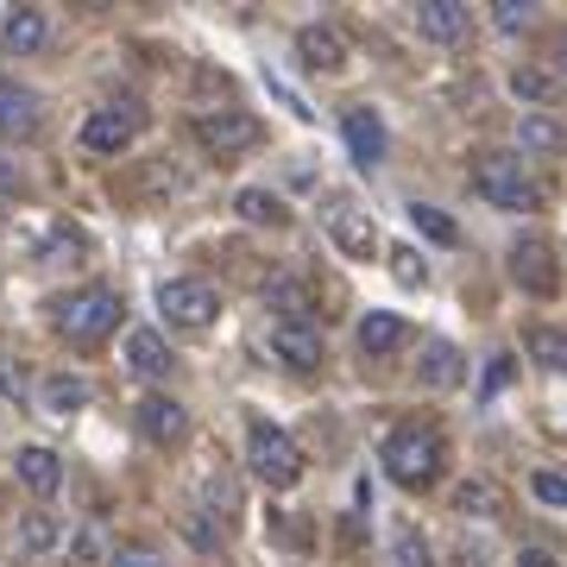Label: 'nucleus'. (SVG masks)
I'll use <instances>...</instances> for the list:
<instances>
[{
  "label": "nucleus",
  "mask_w": 567,
  "mask_h": 567,
  "mask_svg": "<svg viewBox=\"0 0 567 567\" xmlns=\"http://www.w3.org/2000/svg\"><path fill=\"white\" fill-rule=\"evenodd\" d=\"M473 189H480L492 208H511V215L543 208V183L529 177L524 158H511V152H480V158H473Z\"/></svg>",
  "instance_id": "nucleus-1"
},
{
  "label": "nucleus",
  "mask_w": 567,
  "mask_h": 567,
  "mask_svg": "<svg viewBox=\"0 0 567 567\" xmlns=\"http://www.w3.org/2000/svg\"><path fill=\"white\" fill-rule=\"evenodd\" d=\"M442 461H447V447H442V435H435V429H423V423L391 429V442H385V473L398 480V486L423 492L429 480L442 473Z\"/></svg>",
  "instance_id": "nucleus-2"
},
{
  "label": "nucleus",
  "mask_w": 567,
  "mask_h": 567,
  "mask_svg": "<svg viewBox=\"0 0 567 567\" xmlns=\"http://www.w3.org/2000/svg\"><path fill=\"white\" fill-rule=\"evenodd\" d=\"M121 290H107V284H89L76 297H63L58 303V334H70L76 347H95L107 341L114 328H121Z\"/></svg>",
  "instance_id": "nucleus-3"
},
{
  "label": "nucleus",
  "mask_w": 567,
  "mask_h": 567,
  "mask_svg": "<svg viewBox=\"0 0 567 567\" xmlns=\"http://www.w3.org/2000/svg\"><path fill=\"white\" fill-rule=\"evenodd\" d=\"M246 466H252V480H265V486H297L303 480V447L290 442L284 429L271 423H252L246 429Z\"/></svg>",
  "instance_id": "nucleus-4"
},
{
  "label": "nucleus",
  "mask_w": 567,
  "mask_h": 567,
  "mask_svg": "<svg viewBox=\"0 0 567 567\" xmlns=\"http://www.w3.org/2000/svg\"><path fill=\"white\" fill-rule=\"evenodd\" d=\"M158 309H164L171 328H208L215 316H221V297H215L203 278H171L158 290Z\"/></svg>",
  "instance_id": "nucleus-5"
},
{
  "label": "nucleus",
  "mask_w": 567,
  "mask_h": 567,
  "mask_svg": "<svg viewBox=\"0 0 567 567\" xmlns=\"http://www.w3.org/2000/svg\"><path fill=\"white\" fill-rule=\"evenodd\" d=\"M196 140H203V152H215V158H234V152H252V145H259V121L240 114V107L196 114Z\"/></svg>",
  "instance_id": "nucleus-6"
},
{
  "label": "nucleus",
  "mask_w": 567,
  "mask_h": 567,
  "mask_svg": "<svg viewBox=\"0 0 567 567\" xmlns=\"http://www.w3.org/2000/svg\"><path fill=\"white\" fill-rule=\"evenodd\" d=\"M133 133H140V107L126 102V114L121 107H95L89 121H82V145L95 152V158H121L126 145H133Z\"/></svg>",
  "instance_id": "nucleus-7"
},
{
  "label": "nucleus",
  "mask_w": 567,
  "mask_h": 567,
  "mask_svg": "<svg viewBox=\"0 0 567 567\" xmlns=\"http://www.w3.org/2000/svg\"><path fill=\"white\" fill-rule=\"evenodd\" d=\"M133 423H140V435L152 447H177L183 435H189V416H183L177 398H164V391H152V398H140V410H133Z\"/></svg>",
  "instance_id": "nucleus-8"
},
{
  "label": "nucleus",
  "mask_w": 567,
  "mask_h": 567,
  "mask_svg": "<svg viewBox=\"0 0 567 567\" xmlns=\"http://www.w3.org/2000/svg\"><path fill=\"white\" fill-rule=\"evenodd\" d=\"M511 278L524 284L529 297H555V290H561V259H555L543 240H524L511 252Z\"/></svg>",
  "instance_id": "nucleus-9"
},
{
  "label": "nucleus",
  "mask_w": 567,
  "mask_h": 567,
  "mask_svg": "<svg viewBox=\"0 0 567 567\" xmlns=\"http://www.w3.org/2000/svg\"><path fill=\"white\" fill-rule=\"evenodd\" d=\"M271 353H278L290 372H316V365H322V334L309 322H278L271 328Z\"/></svg>",
  "instance_id": "nucleus-10"
},
{
  "label": "nucleus",
  "mask_w": 567,
  "mask_h": 567,
  "mask_svg": "<svg viewBox=\"0 0 567 567\" xmlns=\"http://www.w3.org/2000/svg\"><path fill=\"white\" fill-rule=\"evenodd\" d=\"M341 133H347V152H353V164H360V171H372V164L385 158V126H379V114H372V107H347Z\"/></svg>",
  "instance_id": "nucleus-11"
},
{
  "label": "nucleus",
  "mask_w": 567,
  "mask_h": 567,
  "mask_svg": "<svg viewBox=\"0 0 567 567\" xmlns=\"http://www.w3.org/2000/svg\"><path fill=\"white\" fill-rule=\"evenodd\" d=\"M328 234H334V246H341L347 259H372L379 252V227L360 208H328Z\"/></svg>",
  "instance_id": "nucleus-12"
},
{
  "label": "nucleus",
  "mask_w": 567,
  "mask_h": 567,
  "mask_svg": "<svg viewBox=\"0 0 567 567\" xmlns=\"http://www.w3.org/2000/svg\"><path fill=\"white\" fill-rule=\"evenodd\" d=\"M297 58H303L309 70H322V76H334V70H347V39L334 25H303V32H297Z\"/></svg>",
  "instance_id": "nucleus-13"
},
{
  "label": "nucleus",
  "mask_w": 567,
  "mask_h": 567,
  "mask_svg": "<svg viewBox=\"0 0 567 567\" xmlns=\"http://www.w3.org/2000/svg\"><path fill=\"white\" fill-rule=\"evenodd\" d=\"M126 365H133V372H140V379H171V347H164V334L158 328H133V334H126Z\"/></svg>",
  "instance_id": "nucleus-14"
},
{
  "label": "nucleus",
  "mask_w": 567,
  "mask_h": 567,
  "mask_svg": "<svg viewBox=\"0 0 567 567\" xmlns=\"http://www.w3.org/2000/svg\"><path fill=\"white\" fill-rule=\"evenodd\" d=\"M13 473H20V486L39 492V498H51V492L63 486V461L51 447H20V454H13Z\"/></svg>",
  "instance_id": "nucleus-15"
},
{
  "label": "nucleus",
  "mask_w": 567,
  "mask_h": 567,
  "mask_svg": "<svg viewBox=\"0 0 567 567\" xmlns=\"http://www.w3.org/2000/svg\"><path fill=\"white\" fill-rule=\"evenodd\" d=\"M265 303L278 309L284 322H309V316L322 309V303H316V290H309L303 278H271V284H265Z\"/></svg>",
  "instance_id": "nucleus-16"
},
{
  "label": "nucleus",
  "mask_w": 567,
  "mask_h": 567,
  "mask_svg": "<svg viewBox=\"0 0 567 567\" xmlns=\"http://www.w3.org/2000/svg\"><path fill=\"white\" fill-rule=\"evenodd\" d=\"M416 25H423V39L454 44L466 32V7L461 0H423V7H416Z\"/></svg>",
  "instance_id": "nucleus-17"
},
{
  "label": "nucleus",
  "mask_w": 567,
  "mask_h": 567,
  "mask_svg": "<svg viewBox=\"0 0 567 567\" xmlns=\"http://www.w3.org/2000/svg\"><path fill=\"white\" fill-rule=\"evenodd\" d=\"M89 404V385H82L76 372H51L39 385V410L44 416H76V410Z\"/></svg>",
  "instance_id": "nucleus-18"
},
{
  "label": "nucleus",
  "mask_w": 567,
  "mask_h": 567,
  "mask_svg": "<svg viewBox=\"0 0 567 567\" xmlns=\"http://www.w3.org/2000/svg\"><path fill=\"white\" fill-rule=\"evenodd\" d=\"M511 95L524 107H555V95H561V82H555V70H536V63H524V70H511Z\"/></svg>",
  "instance_id": "nucleus-19"
},
{
  "label": "nucleus",
  "mask_w": 567,
  "mask_h": 567,
  "mask_svg": "<svg viewBox=\"0 0 567 567\" xmlns=\"http://www.w3.org/2000/svg\"><path fill=\"white\" fill-rule=\"evenodd\" d=\"M404 347V322L391 316V309H372L360 322V353H372V360H385V353H398Z\"/></svg>",
  "instance_id": "nucleus-20"
},
{
  "label": "nucleus",
  "mask_w": 567,
  "mask_h": 567,
  "mask_svg": "<svg viewBox=\"0 0 567 567\" xmlns=\"http://www.w3.org/2000/svg\"><path fill=\"white\" fill-rule=\"evenodd\" d=\"M454 511H461V517H480V524H492V517H505V492L492 486V480H466V486L454 492Z\"/></svg>",
  "instance_id": "nucleus-21"
},
{
  "label": "nucleus",
  "mask_w": 567,
  "mask_h": 567,
  "mask_svg": "<svg viewBox=\"0 0 567 567\" xmlns=\"http://www.w3.org/2000/svg\"><path fill=\"white\" fill-rule=\"evenodd\" d=\"M517 145H524V152H561L567 126L555 121V114H524V121H517Z\"/></svg>",
  "instance_id": "nucleus-22"
},
{
  "label": "nucleus",
  "mask_w": 567,
  "mask_h": 567,
  "mask_svg": "<svg viewBox=\"0 0 567 567\" xmlns=\"http://www.w3.org/2000/svg\"><path fill=\"white\" fill-rule=\"evenodd\" d=\"M39 44H44V13H32V7L13 13L7 32H0V51H7V58H25V51H39Z\"/></svg>",
  "instance_id": "nucleus-23"
},
{
  "label": "nucleus",
  "mask_w": 567,
  "mask_h": 567,
  "mask_svg": "<svg viewBox=\"0 0 567 567\" xmlns=\"http://www.w3.org/2000/svg\"><path fill=\"white\" fill-rule=\"evenodd\" d=\"M524 347H529V360H543L548 372H567V328H529Z\"/></svg>",
  "instance_id": "nucleus-24"
},
{
  "label": "nucleus",
  "mask_w": 567,
  "mask_h": 567,
  "mask_svg": "<svg viewBox=\"0 0 567 567\" xmlns=\"http://www.w3.org/2000/svg\"><path fill=\"white\" fill-rule=\"evenodd\" d=\"M423 385H435V391H447V385H461V353L447 341H435L423 353Z\"/></svg>",
  "instance_id": "nucleus-25"
},
{
  "label": "nucleus",
  "mask_w": 567,
  "mask_h": 567,
  "mask_svg": "<svg viewBox=\"0 0 567 567\" xmlns=\"http://www.w3.org/2000/svg\"><path fill=\"white\" fill-rule=\"evenodd\" d=\"M58 517L51 511H25V524H20V548L25 555H44V548H58Z\"/></svg>",
  "instance_id": "nucleus-26"
},
{
  "label": "nucleus",
  "mask_w": 567,
  "mask_h": 567,
  "mask_svg": "<svg viewBox=\"0 0 567 567\" xmlns=\"http://www.w3.org/2000/svg\"><path fill=\"white\" fill-rule=\"evenodd\" d=\"M240 221H252V227H278L284 221V203L271 196V189H240Z\"/></svg>",
  "instance_id": "nucleus-27"
},
{
  "label": "nucleus",
  "mask_w": 567,
  "mask_h": 567,
  "mask_svg": "<svg viewBox=\"0 0 567 567\" xmlns=\"http://www.w3.org/2000/svg\"><path fill=\"white\" fill-rule=\"evenodd\" d=\"M410 221H416V234H423V240H435V246H454V240H461V227L447 221L442 208H429V203L410 208Z\"/></svg>",
  "instance_id": "nucleus-28"
},
{
  "label": "nucleus",
  "mask_w": 567,
  "mask_h": 567,
  "mask_svg": "<svg viewBox=\"0 0 567 567\" xmlns=\"http://www.w3.org/2000/svg\"><path fill=\"white\" fill-rule=\"evenodd\" d=\"M391 567H435V555H429V543L416 529H398L391 536Z\"/></svg>",
  "instance_id": "nucleus-29"
},
{
  "label": "nucleus",
  "mask_w": 567,
  "mask_h": 567,
  "mask_svg": "<svg viewBox=\"0 0 567 567\" xmlns=\"http://www.w3.org/2000/svg\"><path fill=\"white\" fill-rule=\"evenodd\" d=\"M385 259H391V278L404 284V290H416V284H423V252H416V246H391Z\"/></svg>",
  "instance_id": "nucleus-30"
},
{
  "label": "nucleus",
  "mask_w": 567,
  "mask_h": 567,
  "mask_svg": "<svg viewBox=\"0 0 567 567\" xmlns=\"http://www.w3.org/2000/svg\"><path fill=\"white\" fill-rule=\"evenodd\" d=\"M234 511H240V486H234V480H221V473H215V480H208V517H234Z\"/></svg>",
  "instance_id": "nucleus-31"
},
{
  "label": "nucleus",
  "mask_w": 567,
  "mask_h": 567,
  "mask_svg": "<svg viewBox=\"0 0 567 567\" xmlns=\"http://www.w3.org/2000/svg\"><path fill=\"white\" fill-rule=\"evenodd\" d=\"M492 20H498V32H529V7L524 0H492Z\"/></svg>",
  "instance_id": "nucleus-32"
},
{
  "label": "nucleus",
  "mask_w": 567,
  "mask_h": 567,
  "mask_svg": "<svg viewBox=\"0 0 567 567\" xmlns=\"http://www.w3.org/2000/svg\"><path fill=\"white\" fill-rule=\"evenodd\" d=\"M529 492H536L543 505H561L567 511V480H561V473H536V480H529Z\"/></svg>",
  "instance_id": "nucleus-33"
},
{
  "label": "nucleus",
  "mask_w": 567,
  "mask_h": 567,
  "mask_svg": "<svg viewBox=\"0 0 567 567\" xmlns=\"http://www.w3.org/2000/svg\"><path fill=\"white\" fill-rule=\"evenodd\" d=\"M183 536H189V543H196V548H215V543H221V529L208 524L203 511H189V517H183Z\"/></svg>",
  "instance_id": "nucleus-34"
},
{
  "label": "nucleus",
  "mask_w": 567,
  "mask_h": 567,
  "mask_svg": "<svg viewBox=\"0 0 567 567\" xmlns=\"http://www.w3.org/2000/svg\"><path fill=\"white\" fill-rule=\"evenodd\" d=\"M0 398L7 404H25V372L13 360H0Z\"/></svg>",
  "instance_id": "nucleus-35"
},
{
  "label": "nucleus",
  "mask_w": 567,
  "mask_h": 567,
  "mask_svg": "<svg viewBox=\"0 0 567 567\" xmlns=\"http://www.w3.org/2000/svg\"><path fill=\"white\" fill-rule=\"evenodd\" d=\"M114 567H171L164 555H152V548H121L114 555Z\"/></svg>",
  "instance_id": "nucleus-36"
},
{
  "label": "nucleus",
  "mask_w": 567,
  "mask_h": 567,
  "mask_svg": "<svg viewBox=\"0 0 567 567\" xmlns=\"http://www.w3.org/2000/svg\"><path fill=\"white\" fill-rule=\"evenodd\" d=\"M76 234H51V240H44V259H58V252H76Z\"/></svg>",
  "instance_id": "nucleus-37"
},
{
  "label": "nucleus",
  "mask_w": 567,
  "mask_h": 567,
  "mask_svg": "<svg viewBox=\"0 0 567 567\" xmlns=\"http://www.w3.org/2000/svg\"><path fill=\"white\" fill-rule=\"evenodd\" d=\"M517 567H555V555H548V548H524V555H517Z\"/></svg>",
  "instance_id": "nucleus-38"
},
{
  "label": "nucleus",
  "mask_w": 567,
  "mask_h": 567,
  "mask_svg": "<svg viewBox=\"0 0 567 567\" xmlns=\"http://www.w3.org/2000/svg\"><path fill=\"white\" fill-rule=\"evenodd\" d=\"M454 567H486V548H473V543H466L461 555H454Z\"/></svg>",
  "instance_id": "nucleus-39"
},
{
  "label": "nucleus",
  "mask_w": 567,
  "mask_h": 567,
  "mask_svg": "<svg viewBox=\"0 0 567 567\" xmlns=\"http://www.w3.org/2000/svg\"><path fill=\"white\" fill-rule=\"evenodd\" d=\"M561 76H567V39H561Z\"/></svg>",
  "instance_id": "nucleus-40"
}]
</instances>
